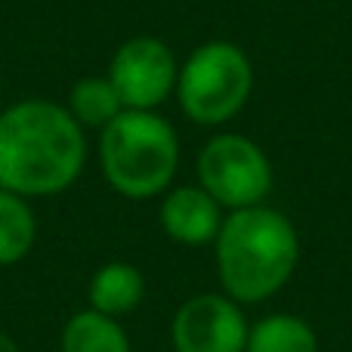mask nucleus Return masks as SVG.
I'll list each match as a JSON object with an SVG mask.
<instances>
[{"label":"nucleus","instance_id":"1","mask_svg":"<svg viewBox=\"0 0 352 352\" xmlns=\"http://www.w3.org/2000/svg\"><path fill=\"white\" fill-rule=\"evenodd\" d=\"M87 164L84 127L65 105L22 99L0 111V188L50 198L78 182Z\"/></svg>","mask_w":352,"mask_h":352},{"label":"nucleus","instance_id":"2","mask_svg":"<svg viewBox=\"0 0 352 352\" xmlns=\"http://www.w3.org/2000/svg\"><path fill=\"white\" fill-rule=\"evenodd\" d=\"M217 278L226 297L250 306L275 297L300 263V232L291 217L269 204L226 213L213 241Z\"/></svg>","mask_w":352,"mask_h":352},{"label":"nucleus","instance_id":"3","mask_svg":"<svg viewBox=\"0 0 352 352\" xmlns=\"http://www.w3.org/2000/svg\"><path fill=\"white\" fill-rule=\"evenodd\" d=\"M102 176L121 198L148 201L173 188L179 167V136L158 111H121L99 130Z\"/></svg>","mask_w":352,"mask_h":352},{"label":"nucleus","instance_id":"4","mask_svg":"<svg viewBox=\"0 0 352 352\" xmlns=\"http://www.w3.org/2000/svg\"><path fill=\"white\" fill-rule=\"evenodd\" d=\"M254 62L238 43L207 41L179 62L176 99L182 115L198 127H223L250 102Z\"/></svg>","mask_w":352,"mask_h":352},{"label":"nucleus","instance_id":"5","mask_svg":"<svg viewBox=\"0 0 352 352\" xmlns=\"http://www.w3.org/2000/svg\"><path fill=\"white\" fill-rule=\"evenodd\" d=\"M198 186L217 198L226 213L266 204L275 186L269 155L244 133H217L198 155Z\"/></svg>","mask_w":352,"mask_h":352},{"label":"nucleus","instance_id":"6","mask_svg":"<svg viewBox=\"0 0 352 352\" xmlns=\"http://www.w3.org/2000/svg\"><path fill=\"white\" fill-rule=\"evenodd\" d=\"M109 80L118 90L124 109L130 111H158L176 93L179 62L170 43L152 34L124 41L109 62Z\"/></svg>","mask_w":352,"mask_h":352},{"label":"nucleus","instance_id":"7","mask_svg":"<svg viewBox=\"0 0 352 352\" xmlns=\"http://www.w3.org/2000/svg\"><path fill=\"white\" fill-rule=\"evenodd\" d=\"M250 324L241 303L226 294H198L176 309L170 340L176 352H244Z\"/></svg>","mask_w":352,"mask_h":352},{"label":"nucleus","instance_id":"8","mask_svg":"<svg viewBox=\"0 0 352 352\" xmlns=\"http://www.w3.org/2000/svg\"><path fill=\"white\" fill-rule=\"evenodd\" d=\"M158 219L170 241L182 248H204L217 241L226 210L201 186H173L161 198Z\"/></svg>","mask_w":352,"mask_h":352},{"label":"nucleus","instance_id":"9","mask_svg":"<svg viewBox=\"0 0 352 352\" xmlns=\"http://www.w3.org/2000/svg\"><path fill=\"white\" fill-rule=\"evenodd\" d=\"M87 300H90V309L102 312L109 318L130 316L146 300V275L133 263L111 260L93 272Z\"/></svg>","mask_w":352,"mask_h":352},{"label":"nucleus","instance_id":"10","mask_svg":"<svg viewBox=\"0 0 352 352\" xmlns=\"http://www.w3.org/2000/svg\"><path fill=\"white\" fill-rule=\"evenodd\" d=\"M65 109L84 130H105L121 111H127L118 90L111 87L109 74H87V78L74 80Z\"/></svg>","mask_w":352,"mask_h":352},{"label":"nucleus","instance_id":"11","mask_svg":"<svg viewBox=\"0 0 352 352\" xmlns=\"http://www.w3.org/2000/svg\"><path fill=\"white\" fill-rule=\"evenodd\" d=\"M62 352H130V337L118 318L80 309L62 328Z\"/></svg>","mask_w":352,"mask_h":352},{"label":"nucleus","instance_id":"12","mask_svg":"<svg viewBox=\"0 0 352 352\" xmlns=\"http://www.w3.org/2000/svg\"><path fill=\"white\" fill-rule=\"evenodd\" d=\"M244 352H318V334L306 318L272 312L250 324Z\"/></svg>","mask_w":352,"mask_h":352},{"label":"nucleus","instance_id":"13","mask_svg":"<svg viewBox=\"0 0 352 352\" xmlns=\"http://www.w3.org/2000/svg\"><path fill=\"white\" fill-rule=\"evenodd\" d=\"M37 241V217L28 198L0 188V266H16Z\"/></svg>","mask_w":352,"mask_h":352},{"label":"nucleus","instance_id":"14","mask_svg":"<svg viewBox=\"0 0 352 352\" xmlns=\"http://www.w3.org/2000/svg\"><path fill=\"white\" fill-rule=\"evenodd\" d=\"M0 352H22V349H19V343L12 340L6 331H0Z\"/></svg>","mask_w":352,"mask_h":352}]
</instances>
